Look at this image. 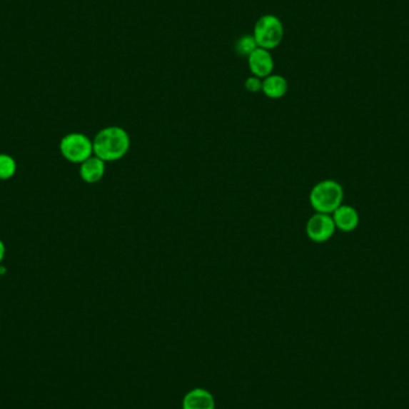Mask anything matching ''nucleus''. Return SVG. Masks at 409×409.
<instances>
[{
    "instance_id": "nucleus-14",
    "label": "nucleus",
    "mask_w": 409,
    "mask_h": 409,
    "mask_svg": "<svg viewBox=\"0 0 409 409\" xmlns=\"http://www.w3.org/2000/svg\"><path fill=\"white\" fill-rule=\"evenodd\" d=\"M5 254H6V247H5L4 242L0 240V265L4 261Z\"/></svg>"
},
{
    "instance_id": "nucleus-13",
    "label": "nucleus",
    "mask_w": 409,
    "mask_h": 409,
    "mask_svg": "<svg viewBox=\"0 0 409 409\" xmlns=\"http://www.w3.org/2000/svg\"><path fill=\"white\" fill-rule=\"evenodd\" d=\"M244 88L247 89L248 93L256 94L260 93L262 90V79L261 78L251 76L247 78V81L244 83Z\"/></svg>"
},
{
    "instance_id": "nucleus-11",
    "label": "nucleus",
    "mask_w": 409,
    "mask_h": 409,
    "mask_svg": "<svg viewBox=\"0 0 409 409\" xmlns=\"http://www.w3.org/2000/svg\"><path fill=\"white\" fill-rule=\"evenodd\" d=\"M17 163L12 156L0 153V181H8L15 176Z\"/></svg>"
},
{
    "instance_id": "nucleus-7",
    "label": "nucleus",
    "mask_w": 409,
    "mask_h": 409,
    "mask_svg": "<svg viewBox=\"0 0 409 409\" xmlns=\"http://www.w3.org/2000/svg\"><path fill=\"white\" fill-rule=\"evenodd\" d=\"M332 217L336 230H340L343 233H352L357 229L360 221L358 211L353 206L345 203L333 212Z\"/></svg>"
},
{
    "instance_id": "nucleus-1",
    "label": "nucleus",
    "mask_w": 409,
    "mask_h": 409,
    "mask_svg": "<svg viewBox=\"0 0 409 409\" xmlns=\"http://www.w3.org/2000/svg\"><path fill=\"white\" fill-rule=\"evenodd\" d=\"M94 156L104 162H118L128 153L131 138L125 128L109 126L101 129L93 139Z\"/></svg>"
},
{
    "instance_id": "nucleus-4",
    "label": "nucleus",
    "mask_w": 409,
    "mask_h": 409,
    "mask_svg": "<svg viewBox=\"0 0 409 409\" xmlns=\"http://www.w3.org/2000/svg\"><path fill=\"white\" fill-rule=\"evenodd\" d=\"M59 150L67 162L81 164L94 156L93 141L83 133H69L61 138Z\"/></svg>"
},
{
    "instance_id": "nucleus-5",
    "label": "nucleus",
    "mask_w": 409,
    "mask_h": 409,
    "mask_svg": "<svg viewBox=\"0 0 409 409\" xmlns=\"http://www.w3.org/2000/svg\"><path fill=\"white\" fill-rule=\"evenodd\" d=\"M335 231L332 214L315 213L306 221V236L313 243H325L334 236Z\"/></svg>"
},
{
    "instance_id": "nucleus-10",
    "label": "nucleus",
    "mask_w": 409,
    "mask_h": 409,
    "mask_svg": "<svg viewBox=\"0 0 409 409\" xmlns=\"http://www.w3.org/2000/svg\"><path fill=\"white\" fill-rule=\"evenodd\" d=\"M288 83L281 74H271L262 79V93L271 100H279L286 95Z\"/></svg>"
},
{
    "instance_id": "nucleus-6",
    "label": "nucleus",
    "mask_w": 409,
    "mask_h": 409,
    "mask_svg": "<svg viewBox=\"0 0 409 409\" xmlns=\"http://www.w3.org/2000/svg\"><path fill=\"white\" fill-rule=\"evenodd\" d=\"M248 66L255 77L263 79L271 76L274 70V59L271 51L260 47L255 49L254 52L248 56Z\"/></svg>"
},
{
    "instance_id": "nucleus-9",
    "label": "nucleus",
    "mask_w": 409,
    "mask_h": 409,
    "mask_svg": "<svg viewBox=\"0 0 409 409\" xmlns=\"http://www.w3.org/2000/svg\"><path fill=\"white\" fill-rule=\"evenodd\" d=\"M182 409H216L213 395L203 388L192 389L183 398Z\"/></svg>"
},
{
    "instance_id": "nucleus-8",
    "label": "nucleus",
    "mask_w": 409,
    "mask_h": 409,
    "mask_svg": "<svg viewBox=\"0 0 409 409\" xmlns=\"http://www.w3.org/2000/svg\"><path fill=\"white\" fill-rule=\"evenodd\" d=\"M79 166V176L85 183H97L103 178L106 173V162L96 156H91Z\"/></svg>"
},
{
    "instance_id": "nucleus-2",
    "label": "nucleus",
    "mask_w": 409,
    "mask_h": 409,
    "mask_svg": "<svg viewBox=\"0 0 409 409\" xmlns=\"http://www.w3.org/2000/svg\"><path fill=\"white\" fill-rule=\"evenodd\" d=\"M343 186L335 180L320 181L310 191L309 201L316 213L333 214L343 203Z\"/></svg>"
},
{
    "instance_id": "nucleus-3",
    "label": "nucleus",
    "mask_w": 409,
    "mask_h": 409,
    "mask_svg": "<svg viewBox=\"0 0 409 409\" xmlns=\"http://www.w3.org/2000/svg\"><path fill=\"white\" fill-rule=\"evenodd\" d=\"M284 24L274 15H263L256 21L254 26L255 41L260 49L272 51L284 40Z\"/></svg>"
},
{
    "instance_id": "nucleus-12",
    "label": "nucleus",
    "mask_w": 409,
    "mask_h": 409,
    "mask_svg": "<svg viewBox=\"0 0 409 409\" xmlns=\"http://www.w3.org/2000/svg\"><path fill=\"white\" fill-rule=\"evenodd\" d=\"M256 49H258V46L253 34H246L243 36H241L237 40L236 46H235V51H236L237 54L241 56H247V58Z\"/></svg>"
}]
</instances>
